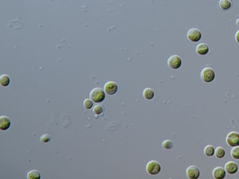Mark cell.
Wrapping results in <instances>:
<instances>
[{
  "instance_id": "obj_9",
  "label": "cell",
  "mask_w": 239,
  "mask_h": 179,
  "mask_svg": "<svg viewBox=\"0 0 239 179\" xmlns=\"http://www.w3.org/2000/svg\"><path fill=\"white\" fill-rule=\"evenodd\" d=\"M224 169L228 174H234L238 171V166L235 162L230 161L226 163Z\"/></svg>"
},
{
  "instance_id": "obj_23",
  "label": "cell",
  "mask_w": 239,
  "mask_h": 179,
  "mask_svg": "<svg viewBox=\"0 0 239 179\" xmlns=\"http://www.w3.org/2000/svg\"><path fill=\"white\" fill-rule=\"evenodd\" d=\"M83 105L85 109H91L93 106V102L90 99H87L84 100L83 102Z\"/></svg>"
},
{
  "instance_id": "obj_10",
  "label": "cell",
  "mask_w": 239,
  "mask_h": 179,
  "mask_svg": "<svg viewBox=\"0 0 239 179\" xmlns=\"http://www.w3.org/2000/svg\"><path fill=\"white\" fill-rule=\"evenodd\" d=\"M11 122L9 117L5 116L0 117V129L3 131L7 130L11 127Z\"/></svg>"
},
{
  "instance_id": "obj_2",
  "label": "cell",
  "mask_w": 239,
  "mask_h": 179,
  "mask_svg": "<svg viewBox=\"0 0 239 179\" xmlns=\"http://www.w3.org/2000/svg\"><path fill=\"white\" fill-rule=\"evenodd\" d=\"M215 74L214 71L210 67H206L201 71V78L202 80L206 83H210L214 79Z\"/></svg>"
},
{
  "instance_id": "obj_18",
  "label": "cell",
  "mask_w": 239,
  "mask_h": 179,
  "mask_svg": "<svg viewBox=\"0 0 239 179\" xmlns=\"http://www.w3.org/2000/svg\"><path fill=\"white\" fill-rule=\"evenodd\" d=\"M204 154L207 157H211L214 154L215 149L212 145H208L205 147L204 149Z\"/></svg>"
},
{
  "instance_id": "obj_5",
  "label": "cell",
  "mask_w": 239,
  "mask_h": 179,
  "mask_svg": "<svg viewBox=\"0 0 239 179\" xmlns=\"http://www.w3.org/2000/svg\"><path fill=\"white\" fill-rule=\"evenodd\" d=\"M168 64L170 68L177 69L181 67L182 59L178 55H173L169 57L168 60Z\"/></svg>"
},
{
  "instance_id": "obj_21",
  "label": "cell",
  "mask_w": 239,
  "mask_h": 179,
  "mask_svg": "<svg viewBox=\"0 0 239 179\" xmlns=\"http://www.w3.org/2000/svg\"><path fill=\"white\" fill-rule=\"evenodd\" d=\"M173 143L170 140H165L162 143V147L165 149H170L172 148Z\"/></svg>"
},
{
  "instance_id": "obj_12",
  "label": "cell",
  "mask_w": 239,
  "mask_h": 179,
  "mask_svg": "<svg viewBox=\"0 0 239 179\" xmlns=\"http://www.w3.org/2000/svg\"><path fill=\"white\" fill-rule=\"evenodd\" d=\"M209 52V47L207 44L200 43L196 47V52L200 55H205Z\"/></svg>"
},
{
  "instance_id": "obj_22",
  "label": "cell",
  "mask_w": 239,
  "mask_h": 179,
  "mask_svg": "<svg viewBox=\"0 0 239 179\" xmlns=\"http://www.w3.org/2000/svg\"><path fill=\"white\" fill-rule=\"evenodd\" d=\"M52 139V137L49 134H44L40 138V141L43 143H47L50 141Z\"/></svg>"
},
{
  "instance_id": "obj_17",
  "label": "cell",
  "mask_w": 239,
  "mask_h": 179,
  "mask_svg": "<svg viewBox=\"0 0 239 179\" xmlns=\"http://www.w3.org/2000/svg\"><path fill=\"white\" fill-rule=\"evenodd\" d=\"M215 155L218 159L223 158L225 155V151L223 147H218L215 150Z\"/></svg>"
},
{
  "instance_id": "obj_4",
  "label": "cell",
  "mask_w": 239,
  "mask_h": 179,
  "mask_svg": "<svg viewBox=\"0 0 239 179\" xmlns=\"http://www.w3.org/2000/svg\"><path fill=\"white\" fill-rule=\"evenodd\" d=\"M146 170L147 172L150 175H157L160 172L161 166L158 162L153 160L147 163Z\"/></svg>"
},
{
  "instance_id": "obj_1",
  "label": "cell",
  "mask_w": 239,
  "mask_h": 179,
  "mask_svg": "<svg viewBox=\"0 0 239 179\" xmlns=\"http://www.w3.org/2000/svg\"><path fill=\"white\" fill-rule=\"evenodd\" d=\"M90 99L94 102H101L105 98V92L100 88H94L91 90L90 94Z\"/></svg>"
},
{
  "instance_id": "obj_24",
  "label": "cell",
  "mask_w": 239,
  "mask_h": 179,
  "mask_svg": "<svg viewBox=\"0 0 239 179\" xmlns=\"http://www.w3.org/2000/svg\"><path fill=\"white\" fill-rule=\"evenodd\" d=\"M236 41L239 43V30L235 34Z\"/></svg>"
},
{
  "instance_id": "obj_13",
  "label": "cell",
  "mask_w": 239,
  "mask_h": 179,
  "mask_svg": "<svg viewBox=\"0 0 239 179\" xmlns=\"http://www.w3.org/2000/svg\"><path fill=\"white\" fill-rule=\"evenodd\" d=\"M219 6L222 11H227L232 7V3L230 0H220L219 1Z\"/></svg>"
},
{
  "instance_id": "obj_14",
  "label": "cell",
  "mask_w": 239,
  "mask_h": 179,
  "mask_svg": "<svg viewBox=\"0 0 239 179\" xmlns=\"http://www.w3.org/2000/svg\"><path fill=\"white\" fill-rule=\"evenodd\" d=\"M143 96L147 100H151L154 97V92L151 88H146L143 91Z\"/></svg>"
},
{
  "instance_id": "obj_3",
  "label": "cell",
  "mask_w": 239,
  "mask_h": 179,
  "mask_svg": "<svg viewBox=\"0 0 239 179\" xmlns=\"http://www.w3.org/2000/svg\"><path fill=\"white\" fill-rule=\"evenodd\" d=\"M226 141L227 144L230 147L239 146V133L235 131H232L228 134Z\"/></svg>"
},
{
  "instance_id": "obj_19",
  "label": "cell",
  "mask_w": 239,
  "mask_h": 179,
  "mask_svg": "<svg viewBox=\"0 0 239 179\" xmlns=\"http://www.w3.org/2000/svg\"><path fill=\"white\" fill-rule=\"evenodd\" d=\"M232 158L236 159H239V146L233 147L230 151Z\"/></svg>"
},
{
  "instance_id": "obj_7",
  "label": "cell",
  "mask_w": 239,
  "mask_h": 179,
  "mask_svg": "<svg viewBox=\"0 0 239 179\" xmlns=\"http://www.w3.org/2000/svg\"><path fill=\"white\" fill-rule=\"evenodd\" d=\"M186 174L189 179H197L200 176V170L196 166H190L187 169Z\"/></svg>"
},
{
  "instance_id": "obj_6",
  "label": "cell",
  "mask_w": 239,
  "mask_h": 179,
  "mask_svg": "<svg viewBox=\"0 0 239 179\" xmlns=\"http://www.w3.org/2000/svg\"><path fill=\"white\" fill-rule=\"evenodd\" d=\"M201 36L202 35L201 32L198 29L193 28L190 29L187 32V38L191 42H198L201 39Z\"/></svg>"
},
{
  "instance_id": "obj_20",
  "label": "cell",
  "mask_w": 239,
  "mask_h": 179,
  "mask_svg": "<svg viewBox=\"0 0 239 179\" xmlns=\"http://www.w3.org/2000/svg\"><path fill=\"white\" fill-rule=\"evenodd\" d=\"M103 111V107L101 105H99V104L95 105L93 109V112L94 113H95L97 115H99V114H101Z\"/></svg>"
},
{
  "instance_id": "obj_15",
  "label": "cell",
  "mask_w": 239,
  "mask_h": 179,
  "mask_svg": "<svg viewBox=\"0 0 239 179\" xmlns=\"http://www.w3.org/2000/svg\"><path fill=\"white\" fill-rule=\"evenodd\" d=\"M10 83V78L6 74H3L0 77V84L2 87H6L9 86Z\"/></svg>"
},
{
  "instance_id": "obj_16",
  "label": "cell",
  "mask_w": 239,
  "mask_h": 179,
  "mask_svg": "<svg viewBox=\"0 0 239 179\" xmlns=\"http://www.w3.org/2000/svg\"><path fill=\"white\" fill-rule=\"evenodd\" d=\"M27 177L28 179H40L41 178V174L37 170H33L27 173Z\"/></svg>"
},
{
  "instance_id": "obj_11",
  "label": "cell",
  "mask_w": 239,
  "mask_h": 179,
  "mask_svg": "<svg viewBox=\"0 0 239 179\" xmlns=\"http://www.w3.org/2000/svg\"><path fill=\"white\" fill-rule=\"evenodd\" d=\"M212 175L216 179H223L226 176V171L222 167L215 168L212 171Z\"/></svg>"
},
{
  "instance_id": "obj_8",
  "label": "cell",
  "mask_w": 239,
  "mask_h": 179,
  "mask_svg": "<svg viewBox=\"0 0 239 179\" xmlns=\"http://www.w3.org/2000/svg\"><path fill=\"white\" fill-rule=\"evenodd\" d=\"M118 86L114 81H109L104 85V89L106 94L109 95H112L115 94L118 91Z\"/></svg>"
},
{
  "instance_id": "obj_25",
  "label": "cell",
  "mask_w": 239,
  "mask_h": 179,
  "mask_svg": "<svg viewBox=\"0 0 239 179\" xmlns=\"http://www.w3.org/2000/svg\"><path fill=\"white\" fill-rule=\"evenodd\" d=\"M236 24L238 27H239V18L237 19L236 21Z\"/></svg>"
}]
</instances>
